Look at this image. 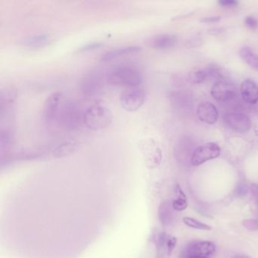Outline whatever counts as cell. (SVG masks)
Returning <instances> with one entry per match:
<instances>
[{
	"label": "cell",
	"mask_w": 258,
	"mask_h": 258,
	"mask_svg": "<svg viewBox=\"0 0 258 258\" xmlns=\"http://www.w3.org/2000/svg\"><path fill=\"white\" fill-rule=\"evenodd\" d=\"M106 83L114 87L139 88L143 84V73L139 68L133 64L114 66L105 74Z\"/></svg>",
	"instance_id": "cell-1"
},
{
	"label": "cell",
	"mask_w": 258,
	"mask_h": 258,
	"mask_svg": "<svg viewBox=\"0 0 258 258\" xmlns=\"http://www.w3.org/2000/svg\"><path fill=\"white\" fill-rule=\"evenodd\" d=\"M113 115L109 109L104 105H92L86 110L83 122L89 129L93 131H102L111 126Z\"/></svg>",
	"instance_id": "cell-2"
},
{
	"label": "cell",
	"mask_w": 258,
	"mask_h": 258,
	"mask_svg": "<svg viewBox=\"0 0 258 258\" xmlns=\"http://www.w3.org/2000/svg\"><path fill=\"white\" fill-rule=\"evenodd\" d=\"M85 111L78 104L69 102L61 105L57 117L58 125L67 131H74L78 129L81 123H84L83 118Z\"/></svg>",
	"instance_id": "cell-3"
},
{
	"label": "cell",
	"mask_w": 258,
	"mask_h": 258,
	"mask_svg": "<svg viewBox=\"0 0 258 258\" xmlns=\"http://www.w3.org/2000/svg\"><path fill=\"white\" fill-rule=\"evenodd\" d=\"M104 79L99 72L89 73L84 77L81 84V90L84 96L90 99H96L104 91Z\"/></svg>",
	"instance_id": "cell-4"
},
{
	"label": "cell",
	"mask_w": 258,
	"mask_h": 258,
	"mask_svg": "<svg viewBox=\"0 0 258 258\" xmlns=\"http://www.w3.org/2000/svg\"><path fill=\"white\" fill-rule=\"evenodd\" d=\"M144 90L140 88L130 89L120 96V103L125 111L134 112L138 111L146 102Z\"/></svg>",
	"instance_id": "cell-5"
},
{
	"label": "cell",
	"mask_w": 258,
	"mask_h": 258,
	"mask_svg": "<svg viewBox=\"0 0 258 258\" xmlns=\"http://www.w3.org/2000/svg\"><path fill=\"white\" fill-rule=\"evenodd\" d=\"M220 148L217 143H208L197 148L191 155L193 166H199L207 161L215 159L220 155Z\"/></svg>",
	"instance_id": "cell-6"
},
{
	"label": "cell",
	"mask_w": 258,
	"mask_h": 258,
	"mask_svg": "<svg viewBox=\"0 0 258 258\" xmlns=\"http://www.w3.org/2000/svg\"><path fill=\"white\" fill-rule=\"evenodd\" d=\"M225 123L232 131L239 134L247 132L251 128V120L241 111H229L223 116Z\"/></svg>",
	"instance_id": "cell-7"
},
{
	"label": "cell",
	"mask_w": 258,
	"mask_h": 258,
	"mask_svg": "<svg viewBox=\"0 0 258 258\" xmlns=\"http://www.w3.org/2000/svg\"><path fill=\"white\" fill-rule=\"evenodd\" d=\"M62 98V93L54 92L46 99L44 108H43V119L47 124H51L56 120L60 108H61Z\"/></svg>",
	"instance_id": "cell-8"
},
{
	"label": "cell",
	"mask_w": 258,
	"mask_h": 258,
	"mask_svg": "<svg viewBox=\"0 0 258 258\" xmlns=\"http://www.w3.org/2000/svg\"><path fill=\"white\" fill-rule=\"evenodd\" d=\"M211 93L217 102H226L235 99L237 92L233 84L221 80L214 84Z\"/></svg>",
	"instance_id": "cell-9"
},
{
	"label": "cell",
	"mask_w": 258,
	"mask_h": 258,
	"mask_svg": "<svg viewBox=\"0 0 258 258\" xmlns=\"http://www.w3.org/2000/svg\"><path fill=\"white\" fill-rule=\"evenodd\" d=\"M176 43V38L171 34H158L145 40L149 47L155 49H167L173 47Z\"/></svg>",
	"instance_id": "cell-10"
},
{
	"label": "cell",
	"mask_w": 258,
	"mask_h": 258,
	"mask_svg": "<svg viewBox=\"0 0 258 258\" xmlns=\"http://www.w3.org/2000/svg\"><path fill=\"white\" fill-rule=\"evenodd\" d=\"M197 115L201 121L208 124H214L218 120L219 113L214 104L204 102L198 107Z\"/></svg>",
	"instance_id": "cell-11"
},
{
	"label": "cell",
	"mask_w": 258,
	"mask_h": 258,
	"mask_svg": "<svg viewBox=\"0 0 258 258\" xmlns=\"http://www.w3.org/2000/svg\"><path fill=\"white\" fill-rule=\"evenodd\" d=\"M240 93L244 102L250 105L258 102V86L251 80H244L240 87Z\"/></svg>",
	"instance_id": "cell-12"
},
{
	"label": "cell",
	"mask_w": 258,
	"mask_h": 258,
	"mask_svg": "<svg viewBox=\"0 0 258 258\" xmlns=\"http://www.w3.org/2000/svg\"><path fill=\"white\" fill-rule=\"evenodd\" d=\"M141 49L140 46H122V47L116 48V49H111V50L104 53L101 56V61L103 62H110V61H114L120 57L138 53L141 51Z\"/></svg>",
	"instance_id": "cell-13"
},
{
	"label": "cell",
	"mask_w": 258,
	"mask_h": 258,
	"mask_svg": "<svg viewBox=\"0 0 258 258\" xmlns=\"http://www.w3.org/2000/svg\"><path fill=\"white\" fill-rule=\"evenodd\" d=\"M16 93L12 89L6 88L0 93V114L1 117L7 116L13 111L16 99Z\"/></svg>",
	"instance_id": "cell-14"
},
{
	"label": "cell",
	"mask_w": 258,
	"mask_h": 258,
	"mask_svg": "<svg viewBox=\"0 0 258 258\" xmlns=\"http://www.w3.org/2000/svg\"><path fill=\"white\" fill-rule=\"evenodd\" d=\"M15 137L10 126H2L0 130V149L1 153L9 152L14 145Z\"/></svg>",
	"instance_id": "cell-15"
},
{
	"label": "cell",
	"mask_w": 258,
	"mask_h": 258,
	"mask_svg": "<svg viewBox=\"0 0 258 258\" xmlns=\"http://www.w3.org/2000/svg\"><path fill=\"white\" fill-rule=\"evenodd\" d=\"M49 42V37L47 34H41L30 36L22 39L20 44L29 48L43 47Z\"/></svg>",
	"instance_id": "cell-16"
},
{
	"label": "cell",
	"mask_w": 258,
	"mask_h": 258,
	"mask_svg": "<svg viewBox=\"0 0 258 258\" xmlns=\"http://www.w3.org/2000/svg\"><path fill=\"white\" fill-rule=\"evenodd\" d=\"M78 144L75 141L64 142L58 145L53 151L54 157L57 158L69 156L78 149Z\"/></svg>",
	"instance_id": "cell-17"
},
{
	"label": "cell",
	"mask_w": 258,
	"mask_h": 258,
	"mask_svg": "<svg viewBox=\"0 0 258 258\" xmlns=\"http://www.w3.org/2000/svg\"><path fill=\"white\" fill-rule=\"evenodd\" d=\"M239 55L243 61H245L252 69L258 72V55H256L250 47L241 48Z\"/></svg>",
	"instance_id": "cell-18"
},
{
	"label": "cell",
	"mask_w": 258,
	"mask_h": 258,
	"mask_svg": "<svg viewBox=\"0 0 258 258\" xmlns=\"http://www.w3.org/2000/svg\"><path fill=\"white\" fill-rule=\"evenodd\" d=\"M160 222L164 226H168L172 221V211L168 201H164L160 205L158 210Z\"/></svg>",
	"instance_id": "cell-19"
},
{
	"label": "cell",
	"mask_w": 258,
	"mask_h": 258,
	"mask_svg": "<svg viewBox=\"0 0 258 258\" xmlns=\"http://www.w3.org/2000/svg\"><path fill=\"white\" fill-rule=\"evenodd\" d=\"M213 255L196 246H188L182 253V258H213Z\"/></svg>",
	"instance_id": "cell-20"
},
{
	"label": "cell",
	"mask_w": 258,
	"mask_h": 258,
	"mask_svg": "<svg viewBox=\"0 0 258 258\" xmlns=\"http://www.w3.org/2000/svg\"><path fill=\"white\" fill-rule=\"evenodd\" d=\"M176 192H177V198L173 200L172 203L173 209L177 211H182L186 209L188 207V202H187L186 196L185 193L181 189L179 185L176 186Z\"/></svg>",
	"instance_id": "cell-21"
},
{
	"label": "cell",
	"mask_w": 258,
	"mask_h": 258,
	"mask_svg": "<svg viewBox=\"0 0 258 258\" xmlns=\"http://www.w3.org/2000/svg\"><path fill=\"white\" fill-rule=\"evenodd\" d=\"M182 220L186 226L193 228V229L205 231L211 230V227L209 225L205 224V223H202V222L199 221L196 219L191 218V217H184Z\"/></svg>",
	"instance_id": "cell-22"
},
{
	"label": "cell",
	"mask_w": 258,
	"mask_h": 258,
	"mask_svg": "<svg viewBox=\"0 0 258 258\" xmlns=\"http://www.w3.org/2000/svg\"><path fill=\"white\" fill-rule=\"evenodd\" d=\"M207 78L208 77L205 71L196 70L188 74V81L193 84H202Z\"/></svg>",
	"instance_id": "cell-23"
},
{
	"label": "cell",
	"mask_w": 258,
	"mask_h": 258,
	"mask_svg": "<svg viewBox=\"0 0 258 258\" xmlns=\"http://www.w3.org/2000/svg\"><path fill=\"white\" fill-rule=\"evenodd\" d=\"M207 74V77H210L211 78H216V79H220L222 78L221 73H220V69L217 66H210L205 71Z\"/></svg>",
	"instance_id": "cell-24"
},
{
	"label": "cell",
	"mask_w": 258,
	"mask_h": 258,
	"mask_svg": "<svg viewBox=\"0 0 258 258\" xmlns=\"http://www.w3.org/2000/svg\"><path fill=\"white\" fill-rule=\"evenodd\" d=\"M102 46H103V44L101 42H93V43H88V44L83 46L82 48H81L80 51L81 52H87V51L94 50V49L102 47Z\"/></svg>",
	"instance_id": "cell-25"
},
{
	"label": "cell",
	"mask_w": 258,
	"mask_h": 258,
	"mask_svg": "<svg viewBox=\"0 0 258 258\" xmlns=\"http://www.w3.org/2000/svg\"><path fill=\"white\" fill-rule=\"evenodd\" d=\"M244 25L246 27L249 28V29L255 30L257 28V22L254 18L252 16H247L244 19Z\"/></svg>",
	"instance_id": "cell-26"
},
{
	"label": "cell",
	"mask_w": 258,
	"mask_h": 258,
	"mask_svg": "<svg viewBox=\"0 0 258 258\" xmlns=\"http://www.w3.org/2000/svg\"><path fill=\"white\" fill-rule=\"evenodd\" d=\"M243 225L250 230H256L258 229V222L255 220H244Z\"/></svg>",
	"instance_id": "cell-27"
},
{
	"label": "cell",
	"mask_w": 258,
	"mask_h": 258,
	"mask_svg": "<svg viewBox=\"0 0 258 258\" xmlns=\"http://www.w3.org/2000/svg\"><path fill=\"white\" fill-rule=\"evenodd\" d=\"M176 242H177V240H176V238H175V237L169 238V239L167 240V253H168L169 255L171 254L172 252L174 250L175 247H176Z\"/></svg>",
	"instance_id": "cell-28"
},
{
	"label": "cell",
	"mask_w": 258,
	"mask_h": 258,
	"mask_svg": "<svg viewBox=\"0 0 258 258\" xmlns=\"http://www.w3.org/2000/svg\"><path fill=\"white\" fill-rule=\"evenodd\" d=\"M218 4L221 7L232 8V7L238 6V3L235 0H221V1H219Z\"/></svg>",
	"instance_id": "cell-29"
},
{
	"label": "cell",
	"mask_w": 258,
	"mask_h": 258,
	"mask_svg": "<svg viewBox=\"0 0 258 258\" xmlns=\"http://www.w3.org/2000/svg\"><path fill=\"white\" fill-rule=\"evenodd\" d=\"M221 18L220 16H211V17L202 18L200 20L201 23H216V22H220Z\"/></svg>",
	"instance_id": "cell-30"
},
{
	"label": "cell",
	"mask_w": 258,
	"mask_h": 258,
	"mask_svg": "<svg viewBox=\"0 0 258 258\" xmlns=\"http://www.w3.org/2000/svg\"><path fill=\"white\" fill-rule=\"evenodd\" d=\"M250 189H251V193L253 195V198H254L255 202H256V205L258 207V185L257 184H251L250 186Z\"/></svg>",
	"instance_id": "cell-31"
},
{
	"label": "cell",
	"mask_w": 258,
	"mask_h": 258,
	"mask_svg": "<svg viewBox=\"0 0 258 258\" xmlns=\"http://www.w3.org/2000/svg\"><path fill=\"white\" fill-rule=\"evenodd\" d=\"M247 188L246 185H240L236 189L237 196H244L247 193Z\"/></svg>",
	"instance_id": "cell-32"
},
{
	"label": "cell",
	"mask_w": 258,
	"mask_h": 258,
	"mask_svg": "<svg viewBox=\"0 0 258 258\" xmlns=\"http://www.w3.org/2000/svg\"><path fill=\"white\" fill-rule=\"evenodd\" d=\"M166 239H167V236H166L164 232H162V233L160 234L159 237H158V244H159V246H161V247L164 246L166 241H167Z\"/></svg>",
	"instance_id": "cell-33"
},
{
	"label": "cell",
	"mask_w": 258,
	"mask_h": 258,
	"mask_svg": "<svg viewBox=\"0 0 258 258\" xmlns=\"http://www.w3.org/2000/svg\"><path fill=\"white\" fill-rule=\"evenodd\" d=\"M234 258H250V256H246V255H239V256H235Z\"/></svg>",
	"instance_id": "cell-34"
},
{
	"label": "cell",
	"mask_w": 258,
	"mask_h": 258,
	"mask_svg": "<svg viewBox=\"0 0 258 258\" xmlns=\"http://www.w3.org/2000/svg\"><path fill=\"white\" fill-rule=\"evenodd\" d=\"M254 133L256 134V137H258V123L256 125V126L254 127Z\"/></svg>",
	"instance_id": "cell-35"
}]
</instances>
